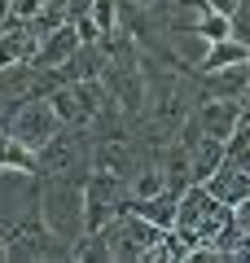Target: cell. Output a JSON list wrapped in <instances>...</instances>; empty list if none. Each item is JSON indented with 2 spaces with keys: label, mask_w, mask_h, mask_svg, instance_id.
<instances>
[{
  "label": "cell",
  "mask_w": 250,
  "mask_h": 263,
  "mask_svg": "<svg viewBox=\"0 0 250 263\" xmlns=\"http://www.w3.org/2000/svg\"><path fill=\"white\" fill-rule=\"evenodd\" d=\"M233 228H237V233H246V237H250V197H241L237 206H233Z\"/></svg>",
  "instance_id": "7402d4cb"
},
{
  "label": "cell",
  "mask_w": 250,
  "mask_h": 263,
  "mask_svg": "<svg viewBox=\"0 0 250 263\" xmlns=\"http://www.w3.org/2000/svg\"><path fill=\"white\" fill-rule=\"evenodd\" d=\"M40 44H44V35H40V27H35V22L13 18V13H9V18L0 22V70H5V66L35 62Z\"/></svg>",
  "instance_id": "52a82bcc"
},
{
  "label": "cell",
  "mask_w": 250,
  "mask_h": 263,
  "mask_svg": "<svg viewBox=\"0 0 250 263\" xmlns=\"http://www.w3.org/2000/svg\"><path fill=\"white\" fill-rule=\"evenodd\" d=\"M79 44H83V35H79V22H62L57 31H48L44 35V44H40V53H35V66H62V62H70L75 53H79Z\"/></svg>",
  "instance_id": "8fae6325"
},
{
  "label": "cell",
  "mask_w": 250,
  "mask_h": 263,
  "mask_svg": "<svg viewBox=\"0 0 250 263\" xmlns=\"http://www.w3.org/2000/svg\"><path fill=\"white\" fill-rule=\"evenodd\" d=\"M5 259L13 263H40V259H70V237H62L53 224L44 219V211H35L31 219H18V224H5Z\"/></svg>",
  "instance_id": "7a4b0ae2"
},
{
  "label": "cell",
  "mask_w": 250,
  "mask_h": 263,
  "mask_svg": "<svg viewBox=\"0 0 250 263\" xmlns=\"http://www.w3.org/2000/svg\"><path fill=\"white\" fill-rule=\"evenodd\" d=\"M206 5H211V9H220V13H228V18H233V9H237L241 0H206Z\"/></svg>",
  "instance_id": "603a6c76"
},
{
  "label": "cell",
  "mask_w": 250,
  "mask_h": 263,
  "mask_svg": "<svg viewBox=\"0 0 250 263\" xmlns=\"http://www.w3.org/2000/svg\"><path fill=\"white\" fill-rule=\"evenodd\" d=\"M224 162H228V141L206 136V132H202V136L193 141V184H206Z\"/></svg>",
  "instance_id": "4fadbf2b"
},
{
  "label": "cell",
  "mask_w": 250,
  "mask_h": 263,
  "mask_svg": "<svg viewBox=\"0 0 250 263\" xmlns=\"http://www.w3.org/2000/svg\"><path fill=\"white\" fill-rule=\"evenodd\" d=\"M110 241H105V233H79L70 246V263H110Z\"/></svg>",
  "instance_id": "e0dca14e"
},
{
  "label": "cell",
  "mask_w": 250,
  "mask_h": 263,
  "mask_svg": "<svg viewBox=\"0 0 250 263\" xmlns=\"http://www.w3.org/2000/svg\"><path fill=\"white\" fill-rule=\"evenodd\" d=\"M193 35L202 40V44H220V40H228V35H233V18L206 5V9L198 13V27H193Z\"/></svg>",
  "instance_id": "ac0fdd59"
},
{
  "label": "cell",
  "mask_w": 250,
  "mask_h": 263,
  "mask_svg": "<svg viewBox=\"0 0 250 263\" xmlns=\"http://www.w3.org/2000/svg\"><path fill=\"white\" fill-rule=\"evenodd\" d=\"M233 40L250 44V0H241L237 9H233Z\"/></svg>",
  "instance_id": "44dd1931"
},
{
  "label": "cell",
  "mask_w": 250,
  "mask_h": 263,
  "mask_svg": "<svg viewBox=\"0 0 250 263\" xmlns=\"http://www.w3.org/2000/svg\"><path fill=\"white\" fill-rule=\"evenodd\" d=\"M193 119H198V127H202L206 136H220V141H228L233 132L241 127L246 110H241L237 97H198Z\"/></svg>",
  "instance_id": "ba28073f"
},
{
  "label": "cell",
  "mask_w": 250,
  "mask_h": 263,
  "mask_svg": "<svg viewBox=\"0 0 250 263\" xmlns=\"http://www.w3.org/2000/svg\"><path fill=\"white\" fill-rule=\"evenodd\" d=\"M228 162H246L250 167V119H241V127L228 136Z\"/></svg>",
  "instance_id": "ffe728a7"
},
{
  "label": "cell",
  "mask_w": 250,
  "mask_h": 263,
  "mask_svg": "<svg viewBox=\"0 0 250 263\" xmlns=\"http://www.w3.org/2000/svg\"><path fill=\"white\" fill-rule=\"evenodd\" d=\"M176 206H180L176 189H163V193H154V197H136V193H132V211L145 215V219H154V224H163V228L176 224Z\"/></svg>",
  "instance_id": "5bb4252c"
},
{
  "label": "cell",
  "mask_w": 250,
  "mask_h": 263,
  "mask_svg": "<svg viewBox=\"0 0 250 263\" xmlns=\"http://www.w3.org/2000/svg\"><path fill=\"white\" fill-rule=\"evenodd\" d=\"M0 176H40V154L22 145L9 127H0Z\"/></svg>",
  "instance_id": "30bf717a"
},
{
  "label": "cell",
  "mask_w": 250,
  "mask_h": 263,
  "mask_svg": "<svg viewBox=\"0 0 250 263\" xmlns=\"http://www.w3.org/2000/svg\"><path fill=\"white\" fill-rule=\"evenodd\" d=\"M97 136L93 127H62L40 149V176H88L93 171Z\"/></svg>",
  "instance_id": "277c9868"
},
{
  "label": "cell",
  "mask_w": 250,
  "mask_h": 263,
  "mask_svg": "<svg viewBox=\"0 0 250 263\" xmlns=\"http://www.w3.org/2000/svg\"><path fill=\"white\" fill-rule=\"evenodd\" d=\"M237 62H250V48L228 35V40H220V44H206L198 70H220V66H237Z\"/></svg>",
  "instance_id": "9a60e30c"
},
{
  "label": "cell",
  "mask_w": 250,
  "mask_h": 263,
  "mask_svg": "<svg viewBox=\"0 0 250 263\" xmlns=\"http://www.w3.org/2000/svg\"><path fill=\"white\" fill-rule=\"evenodd\" d=\"M132 5H140V9H167L171 0H132Z\"/></svg>",
  "instance_id": "cb8c5ba5"
},
{
  "label": "cell",
  "mask_w": 250,
  "mask_h": 263,
  "mask_svg": "<svg viewBox=\"0 0 250 263\" xmlns=\"http://www.w3.org/2000/svg\"><path fill=\"white\" fill-rule=\"evenodd\" d=\"M180 259H189V246L180 241V237L171 233V228H167V233L158 237V246L145 254V263H180Z\"/></svg>",
  "instance_id": "d6986e66"
},
{
  "label": "cell",
  "mask_w": 250,
  "mask_h": 263,
  "mask_svg": "<svg viewBox=\"0 0 250 263\" xmlns=\"http://www.w3.org/2000/svg\"><path fill=\"white\" fill-rule=\"evenodd\" d=\"M105 233V241H110V254L119 263H145V254L158 246V237L167 233L163 224H154V219H145V215H136V211H123L114 224H105L101 228Z\"/></svg>",
  "instance_id": "5b68a950"
},
{
  "label": "cell",
  "mask_w": 250,
  "mask_h": 263,
  "mask_svg": "<svg viewBox=\"0 0 250 263\" xmlns=\"http://www.w3.org/2000/svg\"><path fill=\"white\" fill-rule=\"evenodd\" d=\"M48 101H53L57 119H62L66 127H88V114H83L79 97H75V84H62V88H53V92H48Z\"/></svg>",
  "instance_id": "2e32d148"
},
{
  "label": "cell",
  "mask_w": 250,
  "mask_h": 263,
  "mask_svg": "<svg viewBox=\"0 0 250 263\" xmlns=\"http://www.w3.org/2000/svg\"><path fill=\"white\" fill-rule=\"evenodd\" d=\"M123 211H132V180L119 171L93 167L83 176V233H101Z\"/></svg>",
  "instance_id": "3957f363"
},
{
  "label": "cell",
  "mask_w": 250,
  "mask_h": 263,
  "mask_svg": "<svg viewBox=\"0 0 250 263\" xmlns=\"http://www.w3.org/2000/svg\"><path fill=\"white\" fill-rule=\"evenodd\" d=\"M250 92V62L220 66V70H198V97H246Z\"/></svg>",
  "instance_id": "9c48e42d"
},
{
  "label": "cell",
  "mask_w": 250,
  "mask_h": 263,
  "mask_svg": "<svg viewBox=\"0 0 250 263\" xmlns=\"http://www.w3.org/2000/svg\"><path fill=\"white\" fill-rule=\"evenodd\" d=\"M5 127H9L22 145H31V149L40 154V149L57 136V132L66 127V123L57 119V110H53V101H48V97H22V101L13 105V114L5 119Z\"/></svg>",
  "instance_id": "8992f818"
},
{
  "label": "cell",
  "mask_w": 250,
  "mask_h": 263,
  "mask_svg": "<svg viewBox=\"0 0 250 263\" xmlns=\"http://www.w3.org/2000/svg\"><path fill=\"white\" fill-rule=\"evenodd\" d=\"M233 224V206L224 197H215L206 184H189L180 193V206H176V224L171 233L189 246V254L202 250V246H215L224 237V228Z\"/></svg>",
  "instance_id": "6da1fadb"
},
{
  "label": "cell",
  "mask_w": 250,
  "mask_h": 263,
  "mask_svg": "<svg viewBox=\"0 0 250 263\" xmlns=\"http://www.w3.org/2000/svg\"><path fill=\"white\" fill-rule=\"evenodd\" d=\"M0 259H5V228H0Z\"/></svg>",
  "instance_id": "d4e9b609"
},
{
  "label": "cell",
  "mask_w": 250,
  "mask_h": 263,
  "mask_svg": "<svg viewBox=\"0 0 250 263\" xmlns=\"http://www.w3.org/2000/svg\"><path fill=\"white\" fill-rule=\"evenodd\" d=\"M206 189H211L215 197H224L228 206H237L241 197H250V167L246 162H224V167L206 180Z\"/></svg>",
  "instance_id": "7c38bea8"
}]
</instances>
